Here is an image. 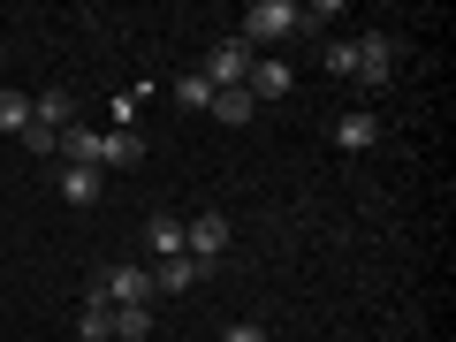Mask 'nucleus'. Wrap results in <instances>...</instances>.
<instances>
[{
    "label": "nucleus",
    "mask_w": 456,
    "mask_h": 342,
    "mask_svg": "<svg viewBox=\"0 0 456 342\" xmlns=\"http://www.w3.org/2000/svg\"><path fill=\"white\" fill-rule=\"evenodd\" d=\"M145 236H152V266L183 251V221H175V213H152V228H145Z\"/></svg>",
    "instance_id": "f8f14e48"
},
{
    "label": "nucleus",
    "mask_w": 456,
    "mask_h": 342,
    "mask_svg": "<svg viewBox=\"0 0 456 342\" xmlns=\"http://www.w3.org/2000/svg\"><path fill=\"white\" fill-rule=\"evenodd\" d=\"M114 335H122V342H145L152 335V305H114Z\"/></svg>",
    "instance_id": "ddd939ff"
},
{
    "label": "nucleus",
    "mask_w": 456,
    "mask_h": 342,
    "mask_svg": "<svg viewBox=\"0 0 456 342\" xmlns=\"http://www.w3.org/2000/svg\"><path fill=\"white\" fill-rule=\"evenodd\" d=\"M183 251H191V259L198 266H213V259H221V251H228V213H198V221H183Z\"/></svg>",
    "instance_id": "7ed1b4c3"
},
{
    "label": "nucleus",
    "mask_w": 456,
    "mask_h": 342,
    "mask_svg": "<svg viewBox=\"0 0 456 342\" xmlns=\"http://www.w3.org/2000/svg\"><path fill=\"white\" fill-rule=\"evenodd\" d=\"M297 31V0H251V16H244V46L259 53V46H274V38H289Z\"/></svg>",
    "instance_id": "f03ea898"
},
{
    "label": "nucleus",
    "mask_w": 456,
    "mask_h": 342,
    "mask_svg": "<svg viewBox=\"0 0 456 342\" xmlns=\"http://www.w3.org/2000/svg\"><path fill=\"white\" fill-rule=\"evenodd\" d=\"M130 160H145V145H137V130H130V122L99 130V152H92V167H99V175H107V167H130Z\"/></svg>",
    "instance_id": "39448f33"
},
{
    "label": "nucleus",
    "mask_w": 456,
    "mask_h": 342,
    "mask_svg": "<svg viewBox=\"0 0 456 342\" xmlns=\"http://www.w3.org/2000/svg\"><path fill=\"white\" fill-rule=\"evenodd\" d=\"M99 289H107V305H152V297H160V281H152V266H107V274H99Z\"/></svg>",
    "instance_id": "20e7f679"
},
{
    "label": "nucleus",
    "mask_w": 456,
    "mask_h": 342,
    "mask_svg": "<svg viewBox=\"0 0 456 342\" xmlns=\"http://www.w3.org/2000/svg\"><path fill=\"white\" fill-rule=\"evenodd\" d=\"M16 145H23V152H38V160H53V152H61V137H53V130H46V122H31V130H23V137H16Z\"/></svg>",
    "instance_id": "dca6fc26"
},
{
    "label": "nucleus",
    "mask_w": 456,
    "mask_h": 342,
    "mask_svg": "<svg viewBox=\"0 0 456 342\" xmlns=\"http://www.w3.org/2000/svg\"><path fill=\"white\" fill-rule=\"evenodd\" d=\"M251 107H259L251 92H213V107H206V114H221V122H251Z\"/></svg>",
    "instance_id": "2eb2a0df"
},
{
    "label": "nucleus",
    "mask_w": 456,
    "mask_h": 342,
    "mask_svg": "<svg viewBox=\"0 0 456 342\" xmlns=\"http://www.w3.org/2000/svg\"><path fill=\"white\" fill-rule=\"evenodd\" d=\"M175 99H183V107H213V84L191 69V77H175Z\"/></svg>",
    "instance_id": "f3484780"
},
{
    "label": "nucleus",
    "mask_w": 456,
    "mask_h": 342,
    "mask_svg": "<svg viewBox=\"0 0 456 342\" xmlns=\"http://www.w3.org/2000/svg\"><path fill=\"white\" fill-rule=\"evenodd\" d=\"M31 122H46V130L61 137L69 122H77V99H69V92H38V99H31Z\"/></svg>",
    "instance_id": "9d476101"
},
{
    "label": "nucleus",
    "mask_w": 456,
    "mask_h": 342,
    "mask_svg": "<svg viewBox=\"0 0 456 342\" xmlns=\"http://www.w3.org/2000/svg\"><path fill=\"white\" fill-rule=\"evenodd\" d=\"M335 145H342V152H365V145H380V114H373V107H350V114L335 122Z\"/></svg>",
    "instance_id": "6e6552de"
},
{
    "label": "nucleus",
    "mask_w": 456,
    "mask_h": 342,
    "mask_svg": "<svg viewBox=\"0 0 456 342\" xmlns=\"http://www.w3.org/2000/svg\"><path fill=\"white\" fill-rule=\"evenodd\" d=\"M228 342H266V327H228Z\"/></svg>",
    "instance_id": "6ab92c4d"
},
{
    "label": "nucleus",
    "mask_w": 456,
    "mask_h": 342,
    "mask_svg": "<svg viewBox=\"0 0 456 342\" xmlns=\"http://www.w3.org/2000/svg\"><path fill=\"white\" fill-rule=\"evenodd\" d=\"M244 92H251V99H289V92H297V69L266 53V61H251V84H244Z\"/></svg>",
    "instance_id": "0eeeda50"
},
{
    "label": "nucleus",
    "mask_w": 456,
    "mask_h": 342,
    "mask_svg": "<svg viewBox=\"0 0 456 342\" xmlns=\"http://www.w3.org/2000/svg\"><path fill=\"white\" fill-rule=\"evenodd\" d=\"M206 274H213V266H198L191 251H175V259H160V266H152V281H160V297H183L191 281H206Z\"/></svg>",
    "instance_id": "1a4fd4ad"
},
{
    "label": "nucleus",
    "mask_w": 456,
    "mask_h": 342,
    "mask_svg": "<svg viewBox=\"0 0 456 342\" xmlns=\"http://www.w3.org/2000/svg\"><path fill=\"white\" fill-rule=\"evenodd\" d=\"M350 46H358V77H365V84H388V77H395V38L365 31V38H350Z\"/></svg>",
    "instance_id": "423d86ee"
},
{
    "label": "nucleus",
    "mask_w": 456,
    "mask_h": 342,
    "mask_svg": "<svg viewBox=\"0 0 456 342\" xmlns=\"http://www.w3.org/2000/svg\"><path fill=\"white\" fill-rule=\"evenodd\" d=\"M99 191H107V175H99V167H77V160L61 167V198H69V206H92Z\"/></svg>",
    "instance_id": "9b49d317"
},
{
    "label": "nucleus",
    "mask_w": 456,
    "mask_h": 342,
    "mask_svg": "<svg viewBox=\"0 0 456 342\" xmlns=\"http://www.w3.org/2000/svg\"><path fill=\"white\" fill-rule=\"evenodd\" d=\"M251 61H259V53H251L244 38H221V46L206 53V69H198V77H206L213 92H244V84H251Z\"/></svg>",
    "instance_id": "f257e3e1"
},
{
    "label": "nucleus",
    "mask_w": 456,
    "mask_h": 342,
    "mask_svg": "<svg viewBox=\"0 0 456 342\" xmlns=\"http://www.w3.org/2000/svg\"><path fill=\"white\" fill-rule=\"evenodd\" d=\"M327 77H358V46H350V38L327 46Z\"/></svg>",
    "instance_id": "a211bd4d"
},
{
    "label": "nucleus",
    "mask_w": 456,
    "mask_h": 342,
    "mask_svg": "<svg viewBox=\"0 0 456 342\" xmlns=\"http://www.w3.org/2000/svg\"><path fill=\"white\" fill-rule=\"evenodd\" d=\"M0 130H31V92H0Z\"/></svg>",
    "instance_id": "4468645a"
}]
</instances>
